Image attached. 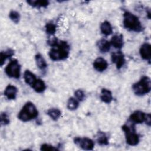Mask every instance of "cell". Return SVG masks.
Instances as JSON below:
<instances>
[{
    "mask_svg": "<svg viewBox=\"0 0 151 151\" xmlns=\"http://www.w3.org/2000/svg\"><path fill=\"white\" fill-rule=\"evenodd\" d=\"M38 115V111L36 106L33 103L28 101L23 106L18 113V118L23 122H27L37 118Z\"/></svg>",
    "mask_w": 151,
    "mask_h": 151,
    "instance_id": "obj_3",
    "label": "cell"
},
{
    "mask_svg": "<svg viewBox=\"0 0 151 151\" xmlns=\"http://www.w3.org/2000/svg\"><path fill=\"white\" fill-rule=\"evenodd\" d=\"M74 96L75 98L78 101H82L85 99L86 95L85 93L83 90L81 89H78L75 91L74 92Z\"/></svg>",
    "mask_w": 151,
    "mask_h": 151,
    "instance_id": "obj_27",
    "label": "cell"
},
{
    "mask_svg": "<svg viewBox=\"0 0 151 151\" xmlns=\"http://www.w3.org/2000/svg\"><path fill=\"white\" fill-rule=\"evenodd\" d=\"M31 87L35 92L40 93L45 91V90L46 89V85L42 80L38 78Z\"/></svg>",
    "mask_w": 151,
    "mask_h": 151,
    "instance_id": "obj_18",
    "label": "cell"
},
{
    "mask_svg": "<svg viewBox=\"0 0 151 151\" xmlns=\"http://www.w3.org/2000/svg\"><path fill=\"white\" fill-rule=\"evenodd\" d=\"M96 140L99 145L101 146H107L109 145V138L107 134L103 132L99 131L96 135Z\"/></svg>",
    "mask_w": 151,
    "mask_h": 151,
    "instance_id": "obj_20",
    "label": "cell"
},
{
    "mask_svg": "<svg viewBox=\"0 0 151 151\" xmlns=\"http://www.w3.org/2000/svg\"><path fill=\"white\" fill-rule=\"evenodd\" d=\"M40 150H58V149L55 146L51 145L50 144L44 143L41 145Z\"/></svg>",
    "mask_w": 151,
    "mask_h": 151,
    "instance_id": "obj_29",
    "label": "cell"
},
{
    "mask_svg": "<svg viewBox=\"0 0 151 151\" xmlns=\"http://www.w3.org/2000/svg\"><path fill=\"white\" fill-rule=\"evenodd\" d=\"M139 53L141 58L150 63L151 59V46L149 43L143 44L139 50Z\"/></svg>",
    "mask_w": 151,
    "mask_h": 151,
    "instance_id": "obj_10",
    "label": "cell"
},
{
    "mask_svg": "<svg viewBox=\"0 0 151 151\" xmlns=\"http://www.w3.org/2000/svg\"><path fill=\"white\" fill-rule=\"evenodd\" d=\"M123 24L126 29L130 31L140 32L143 29L139 18L129 11H125L124 12Z\"/></svg>",
    "mask_w": 151,
    "mask_h": 151,
    "instance_id": "obj_2",
    "label": "cell"
},
{
    "mask_svg": "<svg viewBox=\"0 0 151 151\" xmlns=\"http://www.w3.org/2000/svg\"><path fill=\"white\" fill-rule=\"evenodd\" d=\"M145 123L148 126H150L151 125V115L150 113H146V117Z\"/></svg>",
    "mask_w": 151,
    "mask_h": 151,
    "instance_id": "obj_31",
    "label": "cell"
},
{
    "mask_svg": "<svg viewBox=\"0 0 151 151\" xmlns=\"http://www.w3.org/2000/svg\"><path fill=\"white\" fill-rule=\"evenodd\" d=\"M14 55V51L11 48H8L5 51H1L0 53V65L2 66L5 61Z\"/></svg>",
    "mask_w": 151,
    "mask_h": 151,
    "instance_id": "obj_19",
    "label": "cell"
},
{
    "mask_svg": "<svg viewBox=\"0 0 151 151\" xmlns=\"http://www.w3.org/2000/svg\"><path fill=\"white\" fill-rule=\"evenodd\" d=\"M27 4L34 8H46L49 5V1L47 0H30L27 1Z\"/></svg>",
    "mask_w": 151,
    "mask_h": 151,
    "instance_id": "obj_21",
    "label": "cell"
},
{
    "mask_svg": "<svg viewBox=\"0 0 151 151\" xmlns=\"http://www.w3.org/2000/svg\"><path fill=\"white\" fill-rule=\"evenodd\" d=\"M100 29L101 32L106 36L110 35L113 32L112 26L110 23V22L107 21H104L101 24Z\"/></svg>",
    "mask_w": 151,
    "mask_h": 151,
    "instance_id": "obj_16",
    "label": "cell"
},
{
    "mask_svg": "<svg viewBox=\"0 0 151 151\" xmlns=\"http://www.w3.org/2000/svg\"><path fill=\"white\" fill-rule=\"evenodd\" d=\"M0 120H1V124L2 125L5 126V125L8 124L10 123L9 118L8 114L5 112L1 113Z\"/></svg>",
    "mask_w": 151,
    "mask_h": 151,
    "instance_id": "obj_28",
    "label": "cell"
},
{
    "mask_svg": "<svg viewBox=\"0 0 151 151\" xmlns=\"http://www.w3.org/2000/svg\"><path fill=\"white\" fill-rule=\"evenodd\" d=\"M45 32L51 36H52L57 31V27L55 24L52 22H48L45 25Z\"/></svg>",
    "mask_w": 151,
    "mask_h": 151,
    "instance_id": "obj_25",
    "label": "cell"
},
{
    "mask_svg": "<svg viewBox=\"0 0 151 151\" xmlns=\"http://www.w3.org/2000/svg\"><path fill=\"white\" fill-rule=\"evenodd\" d=\"M18 93L17 88L11 84L8 85L4 90V96L8 100H12L16 99Z\"/></svg>",
    "mask_w": 151,
    "mask_h": 151,
    "instance_id": "obj_12",
    "label": "cell"
},
{
    "mask_svg": "<svg viewBox=\"0 0 151 151\" xmlns=\"http://www.w3.org/2000/svg\"><path fill=\"white\" fill-rule=\"evenodd\" d=\"M97 46L101 53H106L110 49V42L105 39H101L97 42Z\"/></svg>",
    "mask_w": 151,
    "mask_h": 151,
    "instance_id": "obj_15",
    "label": "cell"
},
{
    "mask_svg": "<svg viewBox=\"0 0 151 151\" xmlns=\"http://www.w3.org/2000/svg\"><path fill=\"white\" fill-rule=\"evenodd\" d=\"M47 115L53 120H58L61 116V111L57 108H50L47 111Z\"/></svg>",
    "mask_w": 151,
    "mask_h": 151,
    "instance_id": "obj_23",
    "label": "cell"
},
{
    "mask_svg": "<svg viewBox=\"0 0 151 151\" xmlns=\"http://www.w3.org/2000/svg\"><path fill=\"white\" fill-rule=\"evenodd\" d=\"M9 17L10 19L14 23L18 24L20 20L19 13L15 10H11L9 13Z\"/></svg>",
    "mask_w": 151,
    "mask_h": 151,
    "instance_id": "obj_26",
    "label": "cell"
},
{
    "mask_svg": "<svg viewBox=\"0 0 151 151\" xmlns=\"http://www.w3.org/2000/svg\"><path fill=\"white\" fill-rule=\"evenodd\" d=\"M111 60L115 64L116 68L120 70L125 64V58L123 53L121 51L114 52L111 55Z\"/></svg>",
    "mask_w": 151,
    "mask_h": 151,
    "instance_id": "obj_8",
    "label": "cell"
},
{
    "mask_svg": "<svg viewBox=\"0 0 151 151\" xmlns=\"http://www.w3.org/2000/svg\"><path fill=\"white\" fill-rule=\"evenodd\" d=\"M122 129L125 134V139L127 145L134 146L139 144L140 139L139 135L136 133L134 127H130L127 124L122 126Z\"/></svg>",
    "mask_w": 151,
    "mask_h": 151,
    "instance_id": "obj_5",
    "label": "cell"
},
{
    "mask_svg": "<svg viewBox=\"0 0 151 151\" xmlns=\"http://www.w3.org/2000/svg\"><path fill=\"white\" fill-rule=\"evenodd\" d=\"M110 44L115 48L120 49L123 47L124 44L123 37L122 34H116L113 35L110 41Z\"/></svg>",
    "mask_w": 151,
    "mask_h": 151,
    "instance_id": "obj_13",
    "label": "cell"
},
{
    "mask_svg": "<svg viewBox=\"0 0 151 151\" xmlns=\"http://www.w3.org/2000/svg\"><path fill=\"white\" fill-rule=\"evenodd\" d=\"M70 54V46L68 44L64 41L59 40L58 44L51 47L48 55L51 60L57 61L67 59Z\"/></svg>",
    "mask_w": 151,
    "mask_h": 151,
    "instance_id": "obj_1",
    "label": "cell"
},
{
    "mask_svg": "<svg viewBox=\"0 0 151 151\" xmlns=\"http://www.w3.org/2000/svg\"><path fill=\"white\" fill-rule=\"evenodd\" d=\"M108 65L107 61L102 57H97L93 62L94 68L99 72L105 71L107 68Z\"/></svg>",
    "mask_w": 151,
    "mask_h": 151,
    "instance_id": "obj_11",
    "label": "cell"
},
{
    "mask_svg": "<svg viewBox=\"0 0 151 151\" xmlns=\"http://www.w3.org/2000/svg\"><path fill=\"white\" fill-rule=\"evenodd\" d=\"M6 74L10 78L18 79L21 74V65L17 59L10 61L5 68Z\"/></svg>",
    "mask_w": 151,
    "mask_h": 151,
    "instance_id": "obj_6",
    "label": "cell"
},
{
    "mask_svg": "<svg viewBox=\"0 0 151 151\" xmlns=\"http://www.w3.org/2000/svg\"><path fill=\"white\" fill-rule=\"evenodd\" d=\"M59 40L54 36H51V37H50L47 41V43L49 45H50L51 47L55 46L58 42Z\"/></svg>",
    "mask_w": 151,
    "mask_h": 151,
    "instance_id": "obj_30",
    "label": "cell"
},
{
    "mask_svg": "<svg viewBox=\"0 0 151 151\" xmlns=\"http://www.w3.org/2000/svg\"><path fill=\"white\" fill-rule=\"evenodd\" d=\"M146 117V113L140 110H136L130 114L129 120L133 124H142L145 122Z\"/></svg>",
    "mask_w": 151,
    "mask_h": 151,
    "instance_id": "obj_9",
    "label": "cell"
},
{
    "mask_svg": "<svg viewBox=\"0 0 151 151\" xmlns=\"http://www.w3.org/2000/svg\"><path fill=\"white\" fill-rule=\"evenodd\" d=\"M132 90L134 93L138 96L148 94L151 90L150 78L146 76L142 77L139 81L132 85Z\"/></svg>",
    "mask_w": 151,
    "mask_h": 151,
    "instance_id": "obj_4",
    "label": "cell"
},
{
    "mask_svg": "<svg viewBox=\"0 0 151 151\" xmlns=\"http://www.w3.org/2000/svg\"><path fill=\"white\" fill-rule=\"evenodd\" d=\"M35 60L37 64V67L41 70H45L47 67V64L46 63L45 60L43 57V56L40 54H37L35 56Z\"/></svg>",
    "mask_w": 151,
    "mask_h": 151,
    "instance_id": "obj_22",
    "label": "cell"
},
{
    "mask_svg": "<svg viewBox=\"0 0 151 151\" xmlns=\"http://www.w3.org/2000/svg\"><path fill=\"white\" fill-rule=\"evenodd\" d=\"M74 143L83 150H91L94 149V142L88 137H76L74 139Z\"/></svg>",
    "mask_w": 151,
    "mask_h": 151,
    "instance_id": "obj_7",
    "label": "cell"
},
{
    "mask_svg": "<svg viewBox=\"0 0 151 151\" xmlns=\"http://www.w3.org/2000/svg\"><path fill=\"white\" fill-rule=\"evenodd\" d=\"M100 98L103 102L107 104H109L113 100L112 93L109 89L102 88L100 92Z\"/></svg>",
    "mask_w": 151,
    "mask_h": 151,
    "instance_id": "obj_14",
    "label": "cell"
},
{
    "mask_svg": "<svg viewBox=\"0 0 151 151\" xmlns=\"http://www.w3.org/2000/svg\"><path fill=\"white\" fill-rule=\"evenodd\" d=\"M24 79L28 85L32 87L37 78L34 74H33L31 71L27 70L24 73Z\"/></svg>",
    "mask_w": 151,
    "mask_h": 151,
    "instance_id": "obj_17",
    "label": "cell"
},
{
    "mask_svg": "<svg viewBox=\"0 0 151 151\" xmlns=\"http://www.w3.org/2000/svg\"><path fill=\"white\" fill-rule=\"evenodd\" d=\"M79 106V102L75 97H70L67 101V107L69 110L73 111L76 110Z\"/></svg>",
    "mask_w": 151,
    "mask_h": 151,
    "instance_id": "obj_24",
    "label": "cell"
}]
</instances>
